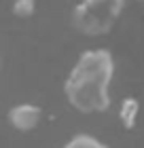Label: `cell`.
Returning <instances> with one entry per match:
<instances>
[{"label":"cell","instance_id":"cell-1","mask_svg":"<svg viewBox=\"0 0 144 148\" xmlns=\"http://www.w3.org/2000/svg\"><path fill=\"white\" fill-rule=\"evenodd\" d=\"M114 78V59L106 49L81 53L68 72L64 95L81 114H102L110 108V85Z\"/></svg>","mask_w":144,"mask_h":148},{"label":"cell","instance_id":"cell-2","mask_svg":"<svg viewBox=\"0 0 144 148\" xmlns=\"http://www.w3.org/2000/svg\"><path fill=\"white\" fill-rule=\"evenodd\" d=\"M127 0H79L72 9V25L81 36L102 38L119 23Z\"/></svg>","mask_w":144,"mask_h":148},{"label":"cell","instance_id":"cell-3","mask_svg":"<svg viewBox=\"0 0 144 148\" xmlns=\"http://www.w3.org/2000/svg\"><path fill=\"white\" fill-rule=\"evenodd\" d=\"M6 121L15 131H21V133L34 131L43 121V108L36 104H17L9 110Z\"/></svg>","mask_w":144,"mask_h":148},{"label":"cell","instance_id":"cell-4","mask_svg":"<svg viewBox=\"0 0 144 148\" xmlns=\"http://www.w3.org/2000/svg\"><path fill=\"white\" fill-rule=\"evenodd\" d=\"M140 116V102L136 97H125L119 106V121L125 129H134Z\"/></svg>","mask_w":144,"mask_h":148},{"label":"cell","instance_id":"cell-5","mask_svg":"<svg viewBox=\"0 0 144 148\" xmlns=\"http://www.w3.org/2000/svg\"><path fill=\"white\" fill-rule=\"evenodd\" d=\"M64 148H108L104 142H100L98 138L89 136V133H79V136L70 138L64 144Z\"/></svg>","mask_w":144,"mask_h":148},{"label":"cell","instance_id":"cell-6","mask_svg":"<svg viewBox=\"0 0 144 148\" xmlns=\"http://www.w3.org/2000/svg\"><path fill=\"white\" fill-rule=\"evenodd\" d=\"M11 13L17 19H30L36 13V0H13Z\"/></svg>","mask_w":144,"mask_h":148},{"label":"cell","instance_id":"cell-7","mask_svg":"<svg viewBox=\"0 0 144 148\" xmlns=\"http://www.w3.org/2000/svg\"><path fill=\"white\" fill-rule=\"evenodd\" d=\"M136 4H138V6H140V11L144 13V0H136Z\"/></svg>","mask_w":144,"mask_h":148}]
</instances>
